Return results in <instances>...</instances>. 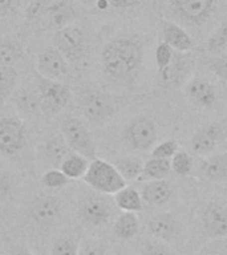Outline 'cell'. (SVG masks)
Instances as JSON below:
<instances>
[{
  "label": "cell",
  "instance_id": "11",
  "mask_svg": "<svg viewBox=\"0 0 227 255\" xmlns=\"http://www.w3.org/2000/svg\"><path fill=\"white\" fill-rule=\"evenodd\" d=\"M25 145V128L16 119H0V151L7 155L17 153Z\"/></svg>",
  "mask_w": 227,
  "mask_h": 255
},
{
  "label": "cell",
  "instance_id": "30",
  "mask_svg": "<svg viewBox=\"0 0 227 255\" xmlns=\"http://www.w3.org/2000/svg\"><path fill=\"white\" fill-rule=\"evenodd\" d=\"M23 56V48L17 41H0V65H12Z\"/></svg>",
  "mask_w": 227,
  "mask_h": 255
},
{
  "label": "cell",
  "instance_id": "18",
  "mask_svg": "<svg viewBox=\"0 0 227 255\" xmlns=\"http://www.w3.org/2000/svg\"><path fill=\"white\" fill-rule=\"evenodd\" d=\"M186 95L191 103L198 108L214 107L218 100L214 85L201 77H195L187 83Z\"/></svg>",
  "mask_w": 227,
  "mask_h": 255
},
{
  "label": "cell",
  "instance_id": "42",
  "mask_svg": "<svg viewBox=\"0 0 227 255\" xmlns=\"http://www.w3.org/2000/svg\"><path fill=\"white\" fill-rule=\"evenodd\" d=\"M23 0H0V16L15 15Z\"/></svg>",
  "mask_w": 227,
  "mask_h": 255
},
{
  "label": "cell",
  "instance_id": "12",
  "mask_svg": "<svg viewBox=\"0 0 227 255\" xmlns=\"http://www.w3.org/2000/svg\"><path fill=\"white\" fill-rule=\"evenodd\" d=\"M203 230L211 238H226L227 237V207L222 203L209 202L203 207L202 214Z\"/></svg>",
  "mask_w": 227,
  "mask_h": 255
},
{
  "label": "cell",
  "instance_id": "34",
  "mask_svg": "<svg viewBox=\"0 0 227 255\" xmlns=\"http://www.w3.org/2000/svg\"><path fill=\"white\" fill-rule=\"evenodd\" d=\"M51 255H79V245L73 238H60L52 246Z\"/></svg>",
  "mask_w": 227,
  "mask_h": 255
},
{
  "label": "cell",
  "instance_id": "6",
  "mask_svg": "<svg viewBox=\"0 0 227 255\" xmlns=\"http://www.w3.org/2000/svg\"><path fill=\"white\" fill-rule=\"evenodd\" d=\"M123 138L134 150H149L157 141V124L147 116L137 117L127 124Z\"/></svg>",
  "mask_w": 227,
  "mask_h": 255
},
{
  "label": "cell",
  "instance_id": "3",
  "mask_svg": "<svg viewBox=\"0 0 227 255\" xmlns=\"http://www.w3.org/2000/svg\"><path fill=\"white\" fill-rule=\"evenodd\" d=\"M61 135L72 151L96 159V145L87 125L76 117H67L61 123Z\"/></svg>",
  "mask_w": 227,
  "mask_h": 255
},
{
  "label": "cell",
  "instance_id": "2",
  "mask_svg": "<svg viewBox=\"0 0 227 255\" xmlns=\"http://www.w3.org/2000/svg\"><path fill=\"white\" fill-rule=\"evenodd\" d=\"M83 178L84 182L101 194H115L127 183L113 163L100 158L91 161Z\"/></svg>",
  "mask_w": 227,
  "mask_h": 255
},
{
  "label": "cell",
  "instance_id": "8",
  "mask_svg": "<svg viewBox=\"0 0 227 255\" xmlns=\"http://www.w3.org/2000/svg\"><path fill=\"white\" fill-rule=\"evenodd\" d=\"M53 44L55 48L63 53L64 57H67L71 61H79L84 56L85 36L79 27L67 25L55 32Z\"/></svg>",
  "mask_w": 227,
  "mask_h": 255
},
{
  "label": "cell",
  "instance_id": "43",
  "mask_svg": "<svg viewBox=\"0 0 227 255\" xmlns=\"http://www.w3.org/2000/svg\"><path fill=\"white\" fill-rule=\"evenodd\" d=\"M108 3L117 9H127V8L137 7L141 3V0H108Z\"/></svg>",
  "mask_w": 227,
  "mask_h": 255
},
{
  "label": "cell",
  "instance_id": "14",
  "mask_svg": "<svg viewBox=\"0 0 227 255\" xmlns=\"http://www.w3.org/2000/svg\"><path fill=\"white\" fill-rule=\"evenodd\" d=\"M37 72L48 79L59 80L67 75L68 64L57 48H45L37 56Z\"/></svg>",
  "mask_w": 227,
  "mask_h": 255
},
{
  "label": "cell",
  "instance_id": "13",
  "mask_svg": "<svg viewBox=\"0 0 227 255\" xmlns=\"http://www.w3.org/2000/svg\"><path fill=\"white\" fill-rule=\"evenodd\" d=\"M115 104L109 95L93 92L85 97L83 103L84 115L92 123H103L114 115Z\"/></svg>",
  "mask_w": 227,
  "mask_h": 255
},
{
  "label": "cell",
  "instance_id": "15",
  "mask_svg": "<svg viewBox=\"0 0 227 255\" xmlns=\"http://www.w3.org/2000/svg\"><path fill=\"white\" fill-rule=\"evenodd\" d=\"M189 72V57L183 52L174 51L170 63L159 69V83L166 88H177L182 85Z\"/></svg>",
  "mask_w": 227,
  "mask_h": 255
},
{
  "label": "cell",
  "instance_id": "33",
  "mask_svg": "<svg viewBox=\"0 0 227 255\" xmlns=\"http://www.w3.org/2000/svg\"><path fill=\"white\" fill-rule=\"evenodd\" d=\"M69 183V178L60 169H49L41 175V185L48 189H59Z\"/></svg>",
  "mask_w": 227,
  "mask_h": 255
},
{
  "label": "cell",
  "instance_id": "19",
  "mask_svg": "<svg viewBox=\"0 0 227 255\" xmlns=\"http://www.w3.org/2000/svg\"><path fill=\"white\" fill-rule=\"evenodd\" d=\"M161 31L165 43L170 45L177 52H190L194 48V41L191 36L181 25L173 21L163 20L161 23Z\"/></svg>",
  "mask_w": 227,
  "mask_h": 255
},
{
  "label": "cell",
  "instance_id": "27",
  "mask_svg": "<svg viewBox=\"0 0 227 255\" xmlns=\"http://www.w3.org/2000/svg\"><path fill=\"white\" fill-rule=\"evenodd\" d=\"M114 167L118 170L126 182L137 179L141 177L143 170V162L137 157H122V158H117L114 161Z\"/></svg>",
  "mask_w": 227,
  "mask_h": 255
},
{
  "label": "cell",
  "instance_id": "22",
  "mask_svg": "<svg viewBox=\"0 0 227 255\" xmlns=\"http://www.w3.org/2000/svg\"><path fill=\"white\" fill-rule=\"evenodd\" d=\"M201 174L205 179L217 182L227 178V151L209 157L201 165Z\"/></svg>",
  "mask_w": 227,
  "mask_h": 255
},
{
  "label": "cell",
  "instance_id": "4",
  "mask_svg": "<svg viewBox=\"0 0 227 255\" xmlns=\"http://www.w3.org/2000/svg\"><path fill=\"white\" fill-rule=\"evenodd\" d=\"M35 79L37 92L43 103V113L55 115L63 111L71 100V89L67 84L44 77L37 71L35 72Z\"/></svg>",
  "mask_w": 227,
  "mask_h": 255
},
{
  "label": "cell",
  "instance_id": "1",
  "mask_svg": "<svg viewBox=\"0 0 227 255\" xmlns=\"http://www.w3.org/2000/svg\"><path fill=\"white\" fill-rule=\"evenodd\" d=\"M143 61V47L138 37H117L104 47L101 63L105 75L115 81H129L138 73Z\"/></svg>",
  "mask_w": 227,
  "mask_h": 255
},
{
  "label": "cell",
  "instance_id": "10",
  "mask_svg": "<svg viewBox=\"0 0 227 255\" xmlns=\"http://www.w3.org/2000/svg\"><path fill=\"white\" fill-rule=\"evenodd\" d=\"M61 199L55 195H41L32 202L29 215L39 227H49L61 214Z\"/></svg>",
  "mask_w": 227,
  "mask_h": 255
},
{
  "label": "cell",
  "instance_id": "37",
  "mask_svg": "<svg viewBox=\"0 0 227 255\" xmlns=\"http://www.w3.org/2000/svg\"><path fill=\"white\" fill-rule=\"evenodd\" d=\"M79 255H107V245L100 239H87L79 247Z\"/></svg>",
  "mask_w": 227,
  "mask_h": 255
},
{
  "label": "cell",
  "instance_id": "20",
  "mask_svg": "<svg viewBox=\"0 0 227 255\" xmlns=\"http://www.w3.org/2000/svg\"><path fill=\"white\" fill-rule=\"evenodd\" d=\"M150 234L161 241H170L178 234V222L170 213H159L147 222Z\"/></svg>",
  "mask_w": 227,
  "mask_h": 255
},
{
  "label": "cell",
  "instance_id": "23",
  "mask_svg": "<svg viewBox=\"0 0 227 255\" xmlns=\"http://www.w3.org/2000/svg\"><path fill=\"white\" fill-rule=\"evenodd\" d=\"M13 104L25 115L37 116L43 113V103L37 89H23L13 97Z\"/></svg>",
  "mask_w": 227,
  "mask_h": 255
},
{
  "label": "cell",
  "instance_id": "28",
  "mask_svg": "<svg viewBox=\"0 0 227 255\" xmlns=\"http://www.w3.org/2000/svg\"><path fill=\"white\" fill-rule=\"evenodd\" d=\"M171 171V161L166 158L151 157L143 163L142 177L146 179H165Z\"/></svg>",
  "mask_w": 227,
  "mask_h": 255
},
{
  "label": "cell",
  "instance_id": "17",
  "mask_svg": "<svg viewBox=\"0 0 227 255\" xmlns=\"http://www.w3.org/2000/svg\"><path fill=\"white\" fill-rule=\"evenodd\" d=\"M223 131V127L218 123H211L195 131L191 138V149L195 154L207 155L214 150Z\"/></svg>",
  "mask_w": 227,
  "mask_h": 255
},
{
  "label": "cell",
  "instance_id": "26",
  "mask_svg": "<svg viewBox=\"0 0 227 255\" xmlns=\"http://www.w3.org/2000/svg\"><path fill=\"white\" fill-rule=\"evenodd\" d=\"M139 229V221L138 217L135 215L133 211H125L122 214L119 215L117 221L114 223V234L117 238L123 239H131Z\"/></svg>",
  "mask_w": 227,
  "mask_h": 255
},
{
  "label": "cell",
  "instance_id": "41",
  "mask_svg": "<svg viewBox=\"0 0 227 255\" xmlns=\"http://www.w3.org/2000/svg\"><path fill=\"white\" fill-rule=\"evenodd\" d=\"M13 181L5 170L0 169V203H4L12 194Z\"/></svg>",
  "mask_w": 227,
  "mask_h": 255
},
{
  "label": "cell",
  "instance_id": "46",
  "mask_svg": "<svg viewBox=\"0 0 227 255\" xmlns=\"http://www.w3.org/2000/svg\"><path fill=\"white\" fill-rule=\"evenodd\" d=\"M114 255H122V254H114Z\"/></svg>",
  "mask_w": 227,
  "mask_h": 255
},
{
  "label": "cell",
  "instance_id": "38",
  "mask_svg": "<svg viewBox=\"0 0 227 255\" xmlns=\"http://www.w3.org/2000/svg\"><path fill=\"white\" fill-rule=\"evenodd\" d=\"M206 65L219 79L227 81V55L215 56L213 59L207 60Z\"/></svg>",
  "mask_w": 227,
  "mask_h": 255
},
{
  "label": "cell",
  "instance_id": "32",
  "mask_svg": "<svg viewBox=\"0 0 227 255\" xmlns=\"http://www.w3.org/2000/svg\"><path fill=\"white\" fill-rule=\"evenodd\" d=\"M171 170L178 175H187L193 169V158L189 153L182 150H177L173 157H171Z\"/></svg>",
  "mask_w": 227,
  "mask_h": 255
},
{
  "label": "cell",
  "instance_id": "35",
  "mask_svg": "<svg viewBox=\"0 0 227 255\" xmlns=\"http://www.w3.org/2000/svg\"><path fill=\"white\" fill-rule=\"evenodd\" d=\"M53 1L55 0H31L25 11V17L28 21H35L40 17H44L45 12Z\"/></svg>",
  "mask_w": 227,
  "mask_h": 255
},
{
  "label": "cell",
  "instance_id": "45",
  "mask_svg": "<svg viewBox=\"0 0 227 255\" xmlns=\"http://www.w3.org/2000/svg\"><path fill=\"white\" fill-rule=\"evenodd\" d=\"M9 255H33V254H32L31 251H28V250H15V251H12Z\"/></svg>",
  "mask_w": 227,
  "mask_h": 255
},
{
  "label": "cell",
  "instance_id": "40",
  "mask_svg": "<svg viewBox=\"0 0 227 255\" xmlns=\"http://www.w3.org/2000/svg\"><path fill=\"white\" fill-rule=\"evenodd\" d=\"M141 255H173V253L159 241H146L142 245Z\"/></svg>",
  "mask_w": 227,
  "mask_h": 255
},
{
  "label": "cell",
  "instance_id": "9",
  "mask_svg": "<svg viewBox=\"0 0 227 255\" xmlns=\"http://www.w3.org/2000/svg\"><path fill=\"white\" fill-rule=\"evenodd\" d=\"M79 214L89 226H104L113 214L111 201L103 195H89L80 205Z\"/></svg>",
  "mask_w": 227,
  "mask_h": 255
},
{
  "label": "cell",
  "instance_id": "24",
  "mask_svg": "<svg viewBox=\"0 0 227 255\" xmlns=\"http://www.w3.org/2000/svg\"><path fill=\"white\" fill-rule=\"evenodd\" d=\"M89 163H91V159H88L87 157H84L79 153L71 151L61 163L60 170L63 171L69 179L81 178L87 173Z\"/></svg>",
  "mask_w": 227,
  "mask_h": 255
},
{
  "label": "cell",
  "instance_id": "31",
  "mask_svg": "<svg viewBox=\"0 0 227 255\" xmlns=\"http://www.w3.org/2000/svg\"><path fill=\"white\" fill-rule=\"evenodd\" d=\"M227 47V21L221 24V27L215 29V32L209 37L206 44V49L210 53L218 55Z\"/></svg>",
  "mask_w": 227,
  "mask_h": 255
},
{
  "label": "cell",
  "instance_id": "36",
  "mask_svg": "<svg viewBox=\"0 0 227 255\" xmlns=\"http://www.w3.org/2000/svg\"><path fill=\"white\" fill-rule=\"evenodd\" d=\"M178 150V143L175 139H166L159 145L154 146V149L151 150V157L155 158H166L170 159L173 155Z\"/></svg>",
  "mask_w": 227,
  "mask_h": 255
},
{
  "label": "cell",
  "instance_id": "29",
  "mask_svg": "<svg viewBox=\"0 0 227 255\" xmlns=\"http://www.w3.org/2000/svg\"><path fill=\"white\" fill-rule=\"evenodd\" d=\"M17 83V72L13 65H0V103L13 93Z\"/></svg>",
  "mask_w": 227,
  "mask_h": 255
},
{
  "label": "cell",
  "instance_id": "16",
  "mask_svg": "<svg viewBox=\"0 0 227 255\" xmlns=\"http://www.w3.org/2000/svg\"><path fill=\"white\" fill-rule=\"evenodd\" d=\"M44 17L47 20L48 27L56 31L71 25L77 17L73 0H55L49 5Z\"/></svg>",
  "mask_w": 227,
  "mask_h": 255
},
{
  "label": "cell",
  "instance_id": "7",
  "mask_svg": "<svg viewBox=\"0 0 227 255\" xmlns=\"http://www.w3.org/2000/svg\"><path fill=\"white\" fill-rule=\"evenodd\" d=\"M71 149L68 146L67 141L61 134L53 135L47 141H44L36 149V161L40 167L45 170L49 169H60L61 163L65 159Z\"/></svg>",
  "mask_w": 227,
  "mask_h": 255
},
{
  "label": "cell",
  "instance_id": "44",
  "mask_svg": "<svg viewBox=\"0 0 227 255\" xmlns=\"http://www.w3.org/2000/svg\"><path fill=\"white\" fill-rule=\"evenodd\" d=\"M79 1L84 5H87V7H93V5L99 3V0H79Z\"/></svg>",
  "mask_w": 227,
  "mask_h": 255
},
{
  "label": "cell",
  "instance_id": "39",
  "mask_svg": "<svg viewBox=\"0 0 227 255\" xmlns=\"http://www.w3.org/2000/svg\"><path fill=\"white\" fill-rule=\"evenodd\" d=\"M173 55H174V49L169 44L165 43V41L158 44V47L155 48V63H157L158 71L170 63Z\"/></svg>",
  "mask_w": 227,
  "mask_h": 255
},
{
  "label": "cell",
  "instance_id": "21",
  "mask_svg": "<svg viewBox=\"0 0 227 255\" xmlns=\"http://www.w3.org/2000/svg\"><path fill=\"white\" fill-rule=\"evenodd\" d=\"M173 194L170 183L165 179H153L146 185H143L141 197L143 202L150 206H162L170 199Z\"/></svg>",
  "mask_w": 227,
  "mask_h": 255
},
{
  "label": "cell",
  "instance_id": "5",
  "mask_svg": "<svg viewBox=\"0 0 227 255\" xmlns=\"http://www.w3.org/2000/svg\"><path fill=\"white\" fill-rule=\"evenodd\" d=\"M215 0H173L171 11L183 23L197 27L202 25L215 12Z\"/></svg>",
  "mask_w": 227,
  "mask_h": 255
},
{
  "label": "cell",
  "instance_id": "25",
  "mask_svg": "<svg viewBox=\"0 0 227 255\" xmlns=\"http://www.w3.org/2000/svg\"><path fill=\"white\" fill-rule=\"evenodd\" d=\"M115 205L123 211H141L143 207L142 197L139 194L137 189L131 186H125L114 194Z\"/></svg>",
  "mask_w": 227,
  "mask_h": 255
}]
</instances>
